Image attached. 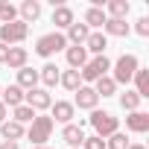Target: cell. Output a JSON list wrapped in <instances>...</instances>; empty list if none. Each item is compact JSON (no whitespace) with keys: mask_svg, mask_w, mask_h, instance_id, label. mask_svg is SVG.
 <instances>
[{"mask_svg":"<svg viewBox=\"0 0 149 149\" xmlns=\"http://www.w3.org/2000/svg\"><path fill=\"white\" fill-rule=\"evenodd\" d=\"M6 111H9V108H6L3 102H0V126H3V123H6Z\"/></svg>","mask_w":149,"mask_h":149,"instance_id":"36","label":"cell"},{"mask_svg":"<svg viewBox=\"0 0 149 149\" xmlns=\"http://www.w3.org/2000/svg\"><path fill=\"white\" fill-rule=\"evenodd\" d=\"M88 35H91V29H88L85 24H76V21H73V24L67 26V35H64V38H67L73 47H82V44L88 41Z\"/></svg>","mask_w":149,"mask_h":149,"instance_id":"15","label":"cell"},{"mask_svg":"<svg viewBox=\"0 0 149 149\" xmlns=\"http://www.w3.org/2000/svg\"><path fill=\"white\" fill-rule=\"evenodd\" d=\"M88 123L94 126V134L97 137H111L114 132H120V120L111 114V111H100V108H94L91 111V117H88Z\"/></svg>","mask_w":149,"mask_h":149,"instance_id":"1","label":"cell"},{"mask_svg":"<svg viewBox=\"0 0 149 149\" xmlns=\"http://www.w3.org/2000/svg\"><path fill=\"white\" fill-rule=\"evenodd\" d=\"M0 21H3V24L18 21V6H15V3H9V0H0Z\"/></svg>","mask_w":149,"mask_h":149,"instance_id":"28","label":"cell"},{"mask_svg":"<svg viewBox=\"0 0 149 149\" xmlns=\"http://www.w3.org/2000/svg\"><path fill=\"white\" fill-rule=\"evenodd\" d=\"M105 149H129V137L123 132H114L111 137H105Z\"/></svg>","mask_w":149,"mask_h":149,"instance_id":"30","label":"cell"},{"mask_svg":"<svg viewBox=\"0 0 149 149\" xmlns=\"http://www.w3.org/2000/svg\"><path fill=\"white\" fill-rule=\"evenodd\" d=\"M97 102H100L97 91H94L91 85H82V88L76 91V100H73V108H88V111H94V108H97Z\"/></svg>","mask_w":149,"mask_h":149,"instance_id":"9","label":"cell"},{"mask_svg":"<svg viewBox=\"0 0 149 149\" xmlns=\"http://www.w3.org/2000/svg\"><path fill=\"white\" fill-rule=\"evenodd\" d=\"M0 94H3L0 102H3L6 108H18V105H24V94H26V91H21L18 85H9V88H3Z\"/></svg>","mask_w":149,"mask_h":149,"instance_id":"18","label":"cell"},{"mask_svg":"<svg viewBox=\"0 0 149 149\" xmlns=\"http://www.w3.org/2000/svg\"><path fill=\"white\" fill-rule=\"evenodd\" d=\"M126 129L129 132H134V134H143V132H149V114L146 111H132L129 117H126Z\"/></svg>","mask_w":149,"mask_h":149,"instance_id":"10","label":"cell"},{"mask_svg":"<svg viewBox=\"0 0 149 149\" xmlns=\"http://www.w3.org/2000/svg\"><path fill=\"white\" fill-rule=\"evenodd\" d=\"M94 91H97V97H114L117 94V85H114L111 76H102V79L94 82Z\"/></svg>","mask_w":149,"mask_h":149,"instance_id":"27","label":"cell"},{"mask_svg":"<svg viewBox=\"0 0 149 149\" xmlns=\"http://www.w3.org/2000/svg\"><path fill=\"white\" fill-rule=\"evenodd\" d=\"M120 105H123V111H137V105H140V97L134 94V91H126V94H120Z\"/></svg>","mask_w":149,"mask_h":149,"instance_id":"29","label":"cell"},{"mask_svg":"<svg viewBox=\"0 0 149 149\" xmlns=\"http://www.w3.org/2000/svg\"><path fill=\"white\" fill-rule=\"evenodd\" d=\"M105 21H108V15H105L102 6H91V9L85 12V26H88L91 32H94V26H102Z\"/></svg>","mask_w":149,"mask_h":149,"instance_id":"25","label":"cell"},{"mask_svg":"<svg viewBox=\"0 0 149 149\" xmlns=\"http://www.w3.org/2000/svg\"><path fill=\"white\" fill-rule=\"evenodd\" d=\"M12 120H15V123H21V126H24V123H32V120H35V111H32L29 105H18Z\"/></svg>","mask_w":149,"mask_h":149,"instance_id":"31","label":"cell"},{"mask_svg":"<svg viewBox=\"0 0 149 149\" xmlns=\"http://www.w3.org/2000/svg\"><path fill=\"white\" fill-rule=\"evenodd\" d=\"M6 56H9V47H6V44H0V64L6 61Z\"/></svg>","mask_w":149,"mask_h":149,"instance_id":"34","label":"cell"},{"mask_svg":"<svg viewBox=\"0 0 149 149\" xmlns=\"http://www.w3.org/2000/svg\"><path fill=\"white\" fill-rule=\"evenodd\" d=\"M24 105H29L35 114H38V111H50L53 97H50V91H47V88H32V91H26V94H24Z\"/></svg>","mask_w":149,"mask_h":149,"instance_id":"7","label":"cell"},{"mask_svg":"<svg viewBox=\"0 0 149 149\" xmlns=\"http://www.w3.org/2000/svg\"><path fill=\"white\" fill-rule=\"evenodd\" d=\"M18 88H21V91H32V88H38V70H32V67H21V70H18Z\"/></svg>","mask_w":149,"mask_h":149,"instance_id":"20","label":"cell"},{"mask_svg":"<svg viewBox=\"0 0 149 149\" xmlns=\"http://www.w3.org/2000/svg\"><path fill=\"white\" fill-rule=\"evenodd\" d=\"M129 12H132L129 0H111L108 9H105V15H111V18H117V21H126V15H129Z\"/></svg>","mask_w":149,"mask_h":149,"instance_id":"26","label":"cell"},{"mask_svg":"<svg viewBox=\"0 0 149 149\" xmlns=\"http://www.w3.org/2000/svg\"><path fill=\"white\" fill-rule=\"evenodd\" d=\"M132 32V26L126 24V21H117V18H108L105 24H102V35L108 38V35H114V38H126Z\"/></svg>","mask_w":149,"mask_h":149,"instance_id":"13","label":"cell"},{"mask_svg":"<svg viewBox=\"0 0 149 149\" xmlns=\"http://www.w3.org/2000/svg\"><path fill=\"white\" fill-rule=\"evenodd\" d=\"M18 15H21V21H24V24L38 21V15H41V3H38V0H24V3L18 6Z\"/></svg>","mask_w":149,"mask_h":149,"instance_id":"21","label":"cell"},{"mask_svg":"<svg viewBox=\"0 0 149 149\" xmlns=\"http://www.w3.org/2000/svg\"><path fill=\"white\" fill-rule=\"evenodd\" d=\"M73 114H76V108H73V102H67V100H58V102H53L50 105V120L53 123H70L73 120Z\"/></svg>","mask_w":149,"mask_h":149,"instance_id":"8","label":"cell"},{"mask_svg":"<svg viewBox=\"0 0 149 149\" xmlns=\"http://www.w3.org/2000/svg\"><path fill=\"white\" fill-rule=\"evenodd\" d=\"M0 134H3V140H12V143H18V140L26 134V129H24L21 123H15V120H6L3 126H0Z\"/></svg>","mask_w":149,"mask_h":149,"instance_id":"22","label":"cell"},{"mask_svg":"<svg viewBox=\"0 0 149 149\" xmlns=\"http://www.w3.org/2000/svg\"><path fill=\"white\" fill-rule=\"evenodd\" d=\"M129 149H146L143 143H129Z\"/></svg>","mask_w":149,"mask_h":149,"instance_id":"37","label":"cell"},{"mask_svg":"<svg viewBox=\"0 0 149 149\" xmlns=\"http://www.w3.org/2000/svg\"><path fill=\"white\" fill-rule=\"evenodd\" d=\"M58 76H61V70H58L53 61H47V64L38 70V79H41L47 88H56V85H58Z\"/></svg>","mask_w":149,"mask_h":149,"instance_id":"23","label":"cell"},{"mask_svg":"<svg viewBox=\"0 0 149 149\" xmlns=\"http://www.w3.org/2000/svg\"><path fill=\"white\" fill-rule=\"evenodd\" d=\"M58 85H61L64 91H73V94H76V91L82 88V76H79V70H64L61 76H58Z\"/></svg>","mask_w":149,"mask_h":149,"instance_id":"24","label":"cell"},{"mask_svg":"<svg viewBox=\"0 0 149 149\" xmlns=\"http://www.w3.org/2000/svg\"><path fill=\"white\" fill-rule=\"evenodd\" d=\"M26 58H29V53H26V47H9V56H6V67L9 70H21V67H26Z\"/></svg>","mask_w":149,"mask_h":149,"instance_id":"14","label":"cell"},{"mask_svg":"<svg viewBox=\"0 0 149 149\" xmlns=\"http://www.w3.org/2000/svg\"><path fill=\"white\" fill-rule=\"evenodd\" d=\"M132 82H134V94H137L140 100H146V97H149V70H146V67H137L134 76H132Z\"/></svg>","mask_w":149,"mask_h":149,"instance_id":"17","label":"cell"},{"mask_svg":"<svg viewBox=\"0 0 149 149\" xmlns=\"http://www.w3.org/2000/svg\"><path fill=\"white\" fill-rule=\"evenodd\" d=\"M134 32L146 38V35H149V18H137V24H134Z\"/></svg>","mask_w":149,"mask_h":149,"instance_id":"33","label":"cell"},{"mask_svg":"<svg viewBox=\"0 0 149 149\" xmlns=\"http://www.w3.org/2000/svg\"><path fill=\"white\" fill-rule=\"evenodd\" d=\"M53 24H56V32H58V29H67V26L73 24V9L64 6V3L53 6Z\"/></svg>","mask_w":149,"mask_h":149,"instance_id":"12","label":"cell"},{"mask_svg":"<svg viewBox=\"0 0 149 149\" xmlns=\"http://www.w3.org/2000/svg\"><path fill=\"white\" fill-rule=\"evenodd\" d=\"M53 120L50 117H44V114H35V120L29 123V129H26V137L35 143V146H44L47 140H50V134H53Z\"/></svg>","mask_w":149,"mask_h":149,"instance_id":"5","label":"cell"},{"mask_svg":"<svg viewBox=\"0 0 149 149\" xmlns=\"http://www.w3.org/2000/svg\"><path fill=\"white\" fill-rule=\"evenodd\" d=\"M111 67H114V76H111L114 85H129L132 76H134V70H137L140 64H137V56H134V53H123Z\"/></svg>","mask_w":149,"mask_h":149,"instance_id":"2","label":"cell"},{"mask_svg":"<svg viewBox=\"0 0 149 149\" xmlns=\"http://www.w3.org/2000/svg\"><path fill=\"white\" fill-rule=\"evenodd\" d=\"M0 149H21L18 143H12V140H3V143H0Z\"/></svg>","mask_w":149,"mask_h":149,"instance_id":"35","label":"cell"},{"mask_svg":"<svg viewBox=\"0 0 149 149\" xmlns=\"http://www.w3.org/2000/svg\"><path fill=\"white\" fill-rule=\"evenodd\" d=\"M26 35H29V26H26L21 18H18V21H12V24H0V44H6V47L21 44Z\"/></svg>","mask_w":149,"mask_h":149,"instance_id":"6","label":"cell"},{"mask_svg":"<svg viewBox=\"0 0 149 149\" xmlns=\"http://www.w3.org/2000/svg\"><path fill=\"white\" fill-rule=\"evenodd\" d=\"M0 91H3V88H0Z\"/></svg>","mask_w":149,"mask_h":149,"instance_id":"39","label":"cell"},{"mask_svg":"<svg viewBox=\"0 0 149 149\" xmlns=\"http://www.w3.org/2000/svg\"><path fill=\"white\" fill-rule=\"evenodd\" d=\"M82 149H105V140H102V137H97V134H91V137H85V140H82Z\"/></svg>","mask_w":149,"mask_h":149,"instance_id":"32","label":"cell"},{"mask_svg":"<svg viewBox=\"0 0 149 149\" xmlns=\"http://www.w3.org/2000/svg\"><path fill=\"white\" fill-rule=\"evenodd\" d=\"M64 56H67L70 70H82V67L88 64V50H85V47H67Z\"/></svg>","mask_w":149,"mask_h":149,"instance_id":"16","label":"cell"},{"mask_svg":"<svg viewBox=\"0 0 149 149\" xmlns=\"http://www.w3.org/2000/svg\"><path fill=\"white\" fill-rule=\"evenodd\" d=\"M108 70H111V58H108V56H94V58H88V64L79 70V76H82V82H97V79L108 76Z\"/></svg>","mask_w":149,"mask_h":149,"instance_id":"4","label":"cell"},{"mask_svg":"<svg viewBox=\"0 0 149 149\" xmlns=\"http://www.w3.org/2000/svg\"><path fill=\"white\" fill-rule=\"evenodd\" d=\"M35 149H47V146H35Z\"/></svg>","mask_w":149,"mask_h":149,"instance_id":"38","label":"cell"},{"mask_svg":"<svg viewBox=\"0 0 149 149\" xmlns=\"http://www.w3.org/2000/svg\"><path fill=\"white\" fill-rule=\"evenodd\" d=\"M61 140H64L70 149L82 146V140H85V132H82V126H76V123H67V126L61 129Z\"/></svg>","mask_w":149,"mask_h":149,"instance_id":"11","label":"cell"},{"mask_svg":"<svg viewBox=\"0 0 149 149\" xmlns=\"http://www.w3.org/2000/svg\"><path fill=\"white\" fill-rule=\"evenodd\" d=\"M88 53H94V56H105V47H108V38L102 35V32H91L88 35V41L82 44Z\"/></svg>","mask_w":149,"mask_h":149,"instance_id":"19","label":"cell"},{"mask_svg":"<svg viewBox=\"0 0 149 149\" xmlns=\"http://www.w3.org/2000/svg\"><path fill=\"white\" fill-rule=\"evenodd\" d=\"M61 50H67V38L61 35V32H47V35H41L38 41H35V53L41 56V58H50V56H56V53H61Z\"/></svg>","mask_w":149,"mask_h":149,"instance_id":"3","label":"cell"}]
</instances>
